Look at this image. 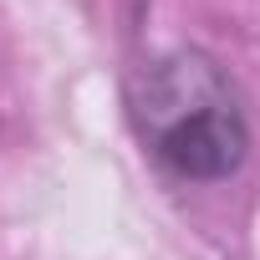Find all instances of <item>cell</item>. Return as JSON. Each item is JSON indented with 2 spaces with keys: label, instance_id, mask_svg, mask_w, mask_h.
Returning <instances> with one entry per match:
<instances>
[{
  "label": "cell",
  "instance_id": "6da1fadb",
  "mask_svg": "<svg viewBox=\"0 0 260 260\" xmlns=\"http://www.w3.org/2000/svg\"><path fill=\"white\" fill-rule=\"evenodd\" d=\"M138 143L179 179H230L250 153V117L235 77L199 46L153 56L127 92Z\"/></svg>",
  "mask_w": 260,
  "mask_h": 260
}]
</instances>
